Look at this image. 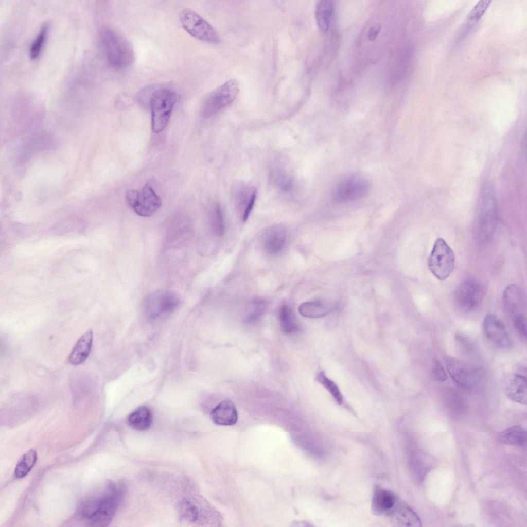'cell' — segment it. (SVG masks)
<instances>
[{
    "label": "cell",
    "mask_w": 527,
    "mask_h": 527,
    "mask_svg": "<svg viewBox=\"0 0 527 527\" xmlns=\"http://www.w3.org/2000/svg\"><path fill=\"white\" fill-rule=\"evenodd\" d=\"M122 495L120 487L109 484L104 490L85 498L81 503L77 515L90 526L108 525L116 513Z\"/></svg>",
    "instance_id": "obj_1"
},
{
    "label": "cell",
    "mask_w": 527,
    "mask_h": 527,
    "mask_svg": "<svg viewBox=\"0 0 527 527\" xmlns=\"http://www.w3.org/2000/svg\"><path fill=\"white\" fill-rule=\"evenodd\" d=\"M99 40L108 63L115 69H124L134 61V52L128 41L119 32L109 26L102 27Z\"/></svg>",
    "instance_id": "obj_2"
},
{
    "label": "cell",
    "mask_w": 527,
    "mask_h": 527,
    "mask_svg": "<svg viewBox=\"0 0 527 527\" xmlns=\"http://www.w3.org/2000/svg\"><path fill=\"white\" fill-rule=\"evenodd\" d=\"M177 95L169 86H155L149 105L151 111V127L154 133H159L167 126L175 104Z\"/></svg>",
    "instance_id": "obj_3"
},
{
    "label": "cell",
    "mask_w": 527,
    "mask_h": 527,
    "mask_svg": "<svg viewBox=\"0 0 527 527\" xmlns=\"http://www.w3.org/2000/svg\"><path fill=\"white\" fill-rule=\"evenodd\" d=\"M239 91V83L234 79H230L218 87L204 100L201 109L202 117L207 118L217 114L235 100Z\"/></svg>",
    "instance_id": "obj_4"
},
{
    "label": "cell",
    "mask_w": 527,
    "mask_h": 527,
    "mask_svg": "<svg viewBox=\"0 0 527 527\" xmlns=\"http://www.w3.org/2000/svg\"><path fill=\"white\" fill-rule=\"evenodd\" d=\"M479 231L484 239L493 233L497 220V203L493 187L485 184L480 191L479 206Z\"/></svg>",
    "instance_id": "obj_5"
},
{
    "label": "cell",
    "mask_w": 527,
    "mask_h": 527,
    "mask_svg": "<svg viewBox=\"0 0 527 527\" xmlns=\"http://www.w3.org/2000/svg\"><path fill=\"white\" fill-rule=\"evenodd\" d=\"M455 264L454 254L442 238L436 239L428 260L431 273L440 280L446 279L452 273Z\"/></svg>",
    "instance_id": "obj_6"
},
{
    "label": "cell",
    "mask_w": 527,
    "mask_h": 527,
    "mask_svg": "<svg viewBox=\"0 0 527 527\" xmlns=\"http://www.w3.org/2000/svg\"><path fill=\"white\" fill-rule=\"evenodd\" d=\"M184 29L194 38L207 43H218L220 37L215 29L206 20L194 10L186 8L180 14Z\"/></svg>",
    "instance_id": "obj_7"
},
{
    "label": "cell",
    "mask_w": 527,
    "mask_h": 527,
    "mask_svg": "<svg viewBox=\"0 0 527 527\" xmlns=\"http://www.w3.org/2000/svg\"><path fill=\"white\" fill-rule=\"evenodd\" d=\"M126 201L136 214L142 217L153 215L162 205L161 197L148 183L140 190H128Z\"/></svg>",
    "instance_id": "obj_8"
},
{
    "label": "cell",
    "mask_w": 527,
    "mask_h": 527,
    "mask_svg": "<svg viewBox=\"0 0 527 527\" xmlns=\"http://www.w3.org/2000/svg\"><path fill=\"white\" fill-rule=\"evenodd\" d=\"M370 184L367 179L359 175H351L341 180L335 187L333 200L343 202L364 198L368 193Z\"/></svg>",
    "instance_id": "obj_9"
},
{
    "label": "cell",
    "mask_w": 527,
    "mask_h": 527,
    "mask_svg": "<svg viewBox=\"0 0 527 527\" xmlns=\"http://www.w3.org/2000/svg\"><path fill=\"white\" fill-rule=\"evenodd\" d=\"M444 360L447 372L456 383L464 388L476 384L478 374L473 366L450 356H444Z\"/></svg>",
    "instance_id": "obj_10"
},
{
    "label": "cell",
    "mask_w": 527,
    "mask_h": 527,
    "mask_svg": "<svg viewBox=\"0 0 527 527\" xmlns=\"http://www.w3.org/2000/svg\"><path fill=\"white\" fill-rule=\"evenodd\" d=\"M483 295V288L478 282L468 279L462 282L455 291V300L463 310L471 311L480 304Z\"/></svg>",
    "instance_id": "obj_11"
},
{
    "label": "cell",
    "mask_w": 527,
    "mask_h": 527,
    "mask_svg": "<svg viewBox=\"0 0 527 527\" xmlns=\"http://www.w3.org/2000/svg\"><path fill=\"white\" fill-rule=\"evenodd\" d=\"M179 304V299L174 293L159 291L149 296L145 304L146 312L151 319H157L172 312Z\"/></svg>",
    "instance_id": "obj_12"
},
{
    "label": "cell",
    "mask_w": 527,
    "mask_h": 527,
    "mask_svg": "<svg viewBox=\"0 0 527 527\" xmlns=\"http://www.w3.org/2000/svg\"><path fill=\"white\" fill-rule=\"evenodd\" d=\"M483 331L486 339L497 348L508 349L512 347L511 339L503 323L496 316L488 314L485 317Z\"/></svg>",
    "instance_id": "obj_13"
},
{
    "label": "cell",
    "mask_w": 527,
    "mask_h": 527,
    "mask_svg": "<svg viewBox=\"0 0 527 527\" xmlns=\"http://www.w3.org/2000/svg\"><path fill=\"white\" fill-rule=\"evenodd\" d=\"M257 190L251 185L241 183L233 187L231 198L242 220L246 221L256 199Z\"/></svg>",
    "instance_id": "obj_14"
},
{
    "label": "cell",
    "mask_w": 527,
    "mask_h": 527,
    "mask_svg": "<svg viewBox=\"0 0 527 527\" xmlns=\"http://www.w3.org/2000/svg\"><path fill=\"white\" fill-rule=\"evenodd\" d=\"M526 375L520 373H514L508 377L504 383V391L506 396L511 400L526 405L527 389Z\"/></svg>",
    "instance_id": "obj_15"
},
{
    "label": "cell",
    "mask_w": 527,
    "mask_h": 527,
    "mask_svg": "<svg viewBox=\"0 0 527 527\" xmlns=\"http://www.w3.org/2000/svg\"><path fill=\"white\" fill-rule=\"evenodd\" d=\"M397 498L392 491L377 487L372 502L373 513L377 515H389L396 505Z\"/></svg>",
    "instance_id": "obj_16"
},
{
    "label": "cell",
    "mask_w": 527,
    "mask_h": 527,
    "mask_svg": "<svg viewBox=\"0 0 527 527\" xmlns=\"http://www.w3.org/2000/svg\"><path fill=\"white\" fill-rule=\"evenodd\" d=\"M210 418L216 424L222 426L234 425L238 420V413L234 403L224 400L217 405L210 413Z\"/></svg>",
    "instance_id": "obj_17"
},
{
    "label": "cell",
    "mask_w": 527,
    "mask_h": 527,
    "mask_svg": "<svg viewBox=\"0 0 527 527\" xmlns=\"http://www.w3.org/2000/svg\"><path fill=\"white\" fill-rule=\"evenodd\" d=\"M287 238L285 228L280 225L271 227L267 231L264 239V247L269 254L275 255L284 249Z\"/></svg>",
    "instance_id": "obj_18"
},
{
    "label": "cell",
    "mask_w": 527,
    "mask_h": 527,
    "mask_svg": "<svg viewBox=\"0 0 527 527\" xmlns=\"http://www.w3.org/2000/svg\"><path fill=\"white\" fill-rule=\"evenodd\" d=\"M92 342L93 333L90 329L78 340L69 354L68 360L70 363L75 365L83 363L90 354Z\"/></svg>",
    "instance_id": "obj_19"
},
{
    "label": "cell",
    "mask_w": 527,
    "mask_h": 527,
    "mask_svg": "<svg viewBox=\"0 0 527 527\" xmlns=\"http://www.w3.org/2000/svg\"><path fill=\"white\" fill-rule=\"evenodd\" d=\"M335 308V305L321 300H313L302 303L298 312L304 317L318 318L328 315Z\"/></svg>",
    "instance_id": "obj_20"
},
{
    "label": "cell",
    "mask_w": 527,
    "mask_h": 527,
    "mask_svg": "<svg viewBox=\"0 0 527 527\" xmlns=\"http://www.w3.org/2000/svg\"><path fill=\"white\" fill-rule=\"evenodd\" d=\"M523 297L521 291L516 285L511 284L505 289L503 295V304L506 312L515 316L521 313Z\"/></svg>",
    "instance_id": "obj_21"
},
{
    "label": "cell",
    "mask_w": 527,
    "mask_h": 527,
    "mask_svg": "<svg viewBox=\"0 0 527 527\" xmlns=\"http://www.w3.org/2000/svg\"><path fill=\"white\" fill-rule=\"evenodd\" d=\"M152 422L151 410L146 406H140L130 414L127 419L129 426L138 431H145L150 428Z\"/></svg>",
    "instance_id": "obj_22"
},
{
    "label": "cell",
    "mask_w": 527,
    "mask_h": 527,
    "mask_svg": "<svg viewBox=\"0 0 527 527\" xmlns=\"http://www.w3.org/2000/svg\"><path fill=\"white\" fill-rule=\"evenodd\" d=\"M333 9L332 1H320L316 5L315 17L319 29L323 33L328 31Z\"/></svg>",
    "instance_id": "obj_23"
},
{
    "label": "cell",
    "mask_w": 527,
    "mask_h": 527,
    "mask_svg": "<svg viewBox=\"0 0 527 527\" xmlns=\"http://www.w3.org/2000/svg\"><path fill=\"white\" fill-rule=\"evenodd\" d=\"M389 515L395 518L397 523L402 526H420L421 522L414 511L404 504H399L397 507L396 505Z\"/></svg>",
    "instance_id": "obj_24"
},
{
    "label": "cell",
    "mask_w": 527,
    "mask_h": 527,
    "mask_svg": "<svg viewBox=\"0 0 527 527\" xmlns=\"http://www.w3.org/2000/svg\"><path fill=\"white\" fill-rule=\"evenodd\" d=\"M279 318L280 328L284 333L291 335L298 331V324L289 306L284 305L280 307Z\"/></svg>",
    "instance_id": "obj_25"
},
{
    "label": "cell",
    "mask_w": 527,
    "mask_h": 527,
    "mask_svg": "<svg viewBox=\"0 0 527 527\" xmlns=\"http://www.w3.org/2000/svg\"><path fill=\"white\" fill-rule=\"evenodd\" d=\"M500 436L502 441L506 444L521 447L526 445V431L520 426L508 428L502 432Z\"/></svg>",
    "instance_id": "obj_26"
},
{
    "label": "cell",
    "mask_w": 527,
    "mask_h": 527,
    "mask_svg": "<svg viewBox=\"0 0 527 527\" xmlns=\"http://www.w3.org/2000/svg\"><path fill=\"white\" fill-rule=\"evenodd\" d=\"M37 460L36 450L30 449L25 453L18 461L14 469V476L16 478H22L26 476L34 466Z\"/></svg>",
    "instance_id": "obj_27"
},
{
    "label": "cell",
    "mask_w": 527,
    "mask_h": 527,
    "mask_svg": "<svg viewBox=\"0 0 527 527\" xmlns=\"http://www.w3.org/2000/svg\"><path fill=\"white\" fill-rule=\"evenodd\" d=\"M48 30V25H44L32 41L29 49V56L31 59H36L40 55L47 37Z\"/></svg>",
    "instance_id": "obj_28"
},
{
    "label": "cell",
    "mask_w": 527,
    "mask_h": 527,
    "mask_svg": "<svg viewBox=\"0 0 527 527\" xmlns=\"http://www.w3.org/2000/svg\"><path fill=\"white\" fill-rule=\"evenodd\" d=\"M211 224L212 230L217 236L223 235L225 224L223 212L219 204L215 205L211 211Z\"/></svg>",
    "instance_id": "obj_29"
},
{
    "label": "cell",
    "mask_w": 527,
    "mask_h": 527,
    "mask_svg": "<svg viewBox=\"0 0 527 527\" xmlns=\"http://www.w3.org/2000/svg\"><path fill=\"white\" fill-rule=\"evenodd\" d=\"M316 380L328 390L339 404L343 402V397L339 388L334 382L328 378L323 372H320L317 375Z\"/></svg>",
    "instance_id": "obj_30"
},
{
    "label": "cell",
    "mask_w": 527,
    "mask_h": 527,
    "mask_svg": "<svg viewBox=\"0 0 527 527\" xmlns=\"http://www.w3.org/2000/svg\"><path fill=\"white\" fill-rule=\"evenodd\" d=\"M181 518L190 522L195 521L198 518V510L195 506L187 500L182 501L180 505Z\"/></svg>",
    "instance_id": "obj_31"
},
{
    "label": "cell",
    "mask_w": 527,
    "mask_h": 527,
    "mask_svg": "<svg viewBox=\"0 0 527 527\" xmlns=\"http://www.w3.org/2000/svg\"><path fill=\"white\" fill-rule=\"evenodd\" d=\"M491 1H480L475 5L467 16V21L476 23L484 14Z\"/></svg>",
    "instance_id": "obj_32"
},
{
    "label": "cell",
    "mask_w": 527,
    "mask_h": 527,
    "mask_svg": "<svg viewBox=\"0 0 527 527\" xmlns=\"http://www.w3.org/2000/svg\"><path fill=\"white\" fill-rule=\"evenodd\" d=\"M513 324L516 330L521 336L526 337V319L522 313L513 317Z\"/></svg>",
    "instance_id": "obj_33"
},
{
    "label": "cell",
    "mask_w": 527,
    "mask_h": 527,
    "mask_svg": "<svg viewBox=\"0 0 527 527\" xmlns=\"http://www.w3.org/2000/svg\"><path fill=\"white\" fill-rule=\"evenodd\" d=\"M432 374L434 379L437 381H445L448 378V376L444 367L438 360H435L433 362Z\"/></svg>",
    "instance_id": "obj_34"
},
{
    "label": "cell",
    "mask_w": 527,
    "mask_h": 527,
    "mask_svg": "<svg viewBox=\"0 0 527 527\" xmlns=\"http://www.w3.org/2000/svg\"><path fill=\"white\" fill-rule=\"evenodd\" d=\"M380 29V26H376L371 27L368 32V38L370 41H373L376 39Z\"/></svg>",
    "instance_id": "obj_35"
}]
</instances>
